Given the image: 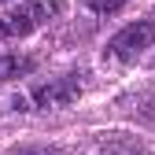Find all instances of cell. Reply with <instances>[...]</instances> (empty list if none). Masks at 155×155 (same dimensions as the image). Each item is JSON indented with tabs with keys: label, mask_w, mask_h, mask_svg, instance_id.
Wrapping results in <instances>:
<instances>
[{
	"label": "cell",
	"mask_w": 155,
	"mask_h": 155,
	"mask_svg": "<svg viewBox=\"0 0 155 155\" xmlns=\"http://www.w3.org/2000/svg\"><path fill=\"white\" fill-rule=\"evenodd\" d=\"M63 11H67V0H30V4L15 8L0 18V37H26L30 30L59 18Z\"/></svg>",
	"instance_id": "cell-1"
},
{
	"label": "cell",
	"mask_w": 155,
	"mask_h": 155,
	"mask_svg": "<svg viewBox=\"0 0 155 155\" xmlns=\"http://www.w3.org/2000/svg\"><path fill=\"white\" fill-rule=\"evenodd\" d=\"M151 45H155V18H137V22L122 26L107 41V55L129 63V59H137V55H144V48H151Z\"/></svg>",
	"instance_id": "cell-2"
},
{
	"label": "cell",
	"mask_w": 155,
	"mask_h": 155,
	"mask_svg": "<svg viewBox=\"0 0 155 155\" xmlns=\"http://www.w3.org/2000/svg\"><path fill=\"white\" fill-rule=\"evenodd\" d=\"M78 92H81V85H78V78L67 74V78H55V81L33 89V104L37 107H67L78 100Z\"/></svg>",
	"instance_id": "cell-3"
},
{
	"label": "cell",
	"mask_w": 155,
	"mask_h": 155,
	"mask_svg": "<svg viewBox=\"0 0 155 155\" xmlns=\"http://www.w3.org/2000/svg\"><path fill=\"white\" fill-rule=\"evenodd\" d=\"M30 70H33V59H26V55H0V81L22 78Z\"/></svg>",
	"instance_id": "cell-4"
},
{
	"label": "cell",
	"mask_w": 155,
	"mask_h": 155,
	"mask_svg": "<svg viewBox=\"0 0 155 155\" xmlns=\"http://www.w3.org/2000/svg\"><path fill=\"white\" fill-rule=\"evenodd\" d=\"M85 4H89L92 11H104V15H107V11H118L126 0H85Z\"/></svg>",
	"instance_id": "cell-5"
},
{
	"label": "cell",
	"mask_w": 155,
	"mask_h": 155,
	"mask_svg": "<svg viewBox=\"0 0 155 155\" xmlns=\"http://www.w3.org/2000/svg\"><path fill=\"white\" fill-rule=\"evenodd\" d=\"M18 155H67V151H59V148H22Z\"/></svg>",
	"instance_id": "cell-6"
},
{
	"label": "cell",
	"mask_w": 155,
	"mask_h": 155,
	"mask_svg": "<svg viewBox=\"0 0 155 155\" xmlns=\"http://www.w3.org/2000/svg\"><path fill=\"white\" fill-rule=\"evenodd\" d=\"M0 4H4V0H0Z\"/></svg>",
	"instance_id": "cell-7"
}]
</instances>
